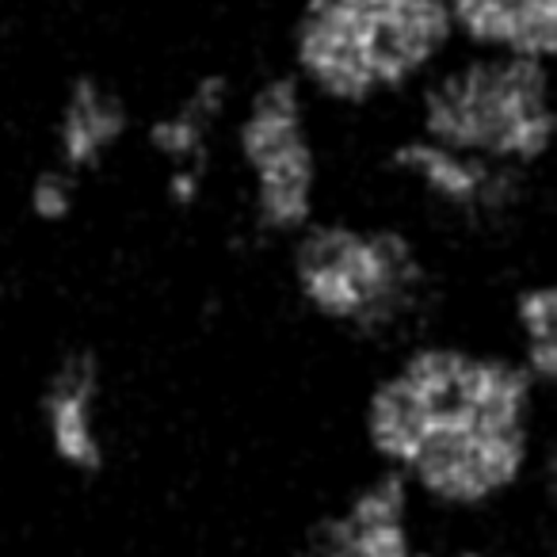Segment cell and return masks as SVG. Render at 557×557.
Segmentation results:
<instances>
[{"instance_id":"cell-5","label":"cell","mask_w":557,"mask_h":557,"mask_svg":"<svg viewBox=\"0 0 557 557\" xmlns=\"http://www.w3.org/2000/svg\"><path fill=\"white\" fill-rule=\"evenodd\" d=\"M233 149L248 184V214L263 237L295 240L318 222L321 157L310 92L290 73H271L245 96Z\"/></svg>"},{"instance_id":"cell-2","label":"cell","mask_w":557,"mask_h":557,"mask_svg":"<svg viewBox=\"0 0 557 557\" xmlns=\"http://www.w3.org/2000/svg\"><path fill=\"white\" fill-rule=\"evenodd\" d=\"M287 283L313 325L374 356L428 333L435 306L432 260L394 222L318 218L287 245Z\"/></svg>"},{"instance_id":"cell-4","label":"cell","mask_w":557,"mask_h":557,"mask_svg":"<svg viewBox=\"0 0 557 557\" xmlns=\"http://www.w3.org/2000/svg\"><path fill=\"white\" fill-rule=\"evenodd\" d=\"M417 134L500 169L531 172L557 146L554 70L470 50L420 85Z\"/></svg>"},{"instance_id":"cell-15","label":"cell","mask_w":557,"mask_h":557,"mask_svg":"<svg viewBox=\"0 0 557 557\" xmlns=\"http://www.w3.org/2000/svg\"><path fill=\"white\" fill-rule=\"evenodd\" d=\"M27 214L39 225H65L77 214L81 202V176L65 172L62 164L50 161L47 169H39L27 184Z\"/></svg>"},{"instance_id":"cell-6","label":"cell","mask_w":557,"mask_h":557,"mask_svg":"<svg viewBox=\"0 0 557 557\" xmlns=\"http://www.w3.org/2000/svg\"><path fill=\"white\" fill-rule=\"evenodd\" d=\"M108 359L92 344H65L32 389V440L42 466L70 485H96L115 462V405Z\"/></svg>"},{"instance_id":"cell-3","label":"cell","mask_w":557,"mask_h":557,"mask_svg":"<svg viewBox=\"0 0 557 557\" xmlns=\"http://www.w3.org/2000/svg\"><path fill=\"white\" fill-rule=\"evenodd\" d=\"M458 42L450 0H302L290 24V77L341 108L420 88Z\"/></svg>"},{"instance_id":"cell-10","label":"cell","mask_w":557,"mask_h":557,"mask_svg":"<svg viewBox=\"0 0 557 557\" xmlns=\"http://www.w3.org/2000/svg\"><path fill=\"white\" fill-rule=\"evenodd\" d=\"M134 126L131 103L108 81L81 73L70 81L54 115V164L85 180L115 157Z\"/></svg>"},{"instance_id":"cell-9","label":"cell","mask_w":557,"mask_h":557,"mask_svg":"<svg viewBox=\"0 0 557 557\" xmlns=\"http://www.w3.org/2000/svg\"><path fill=\"white\" fill-rule=\"evenodd\" d=\"M233 108V85L225 73H199L153 123L146 146L164 164V199L191 210L207 191L210 141Z\"/></svg>"},{"instance_id":"cell-8","label":"cell","mask_w":557,"mask_h":557,"mask_svg":"<svg viewBox=\"0 0 557 557\" xmlns=\"http://www.w3.org/2000/svg\"><path fill=\"white\" fill-rule=\"evenodd\" d=\"M389 172L424 195L435 210L466 225H496L527 199V172L500 169L424 134H409L389 149Z\"/></svg>"},{"instance_id":"cell-17","label":"cell","mask_w":557,"mask_h":557,"mask_svg":"<svg viewBox=\"0 0 557 557\" xmlns=\"http://www.w3.org/2000/svg\"><path fill=\"white\" fill-rule=\"evenodd\" d=\"M4 481H9V455H4V443H0V504H4Z\"/></svg>"},{"instance_id":"cell-12","label":"cell","mask_w":557,"mask_h":557,"mask_svg":"<svg viewBox=\"0 0 557 557\" xmlns=\"http://www.w3.org/2000/svg\"><path fill=\"white\" fill-rule=\"evenodd\" d=\"M508 344L557 420V271L527 278L508 302Z\"/></svg>"},{"instance_id":"cell-13","label":"cell","mask_w":557,"mask_h":557,"mask_svg":"<svg viewBox=\"0 0 557 557\" xmlns=\"http://www.w3.org/2000/svg\"><path fill=\"white\" fill-rule=\"evenodd\" d=\"M519 531H523L531 557H557V420L542 440L539 470H534Z\"/></svg>"},{"instance_id":"cell-1","label":"cell","mask_w":557,"mask_h":557,"mask_svg":"<svg viewBox=\"0 0 557 557\" xmlns=\"http://www.w3.org/2000/svg\"><path fill=\"white\" fill-rule=\"evenodd\" d=\"M554 412L504 341L420 333L351 397L359 466L386 473L432 531L519 527Z\"/></svg>"},{"instance_id":"cell-11","label":"cell","mask_w":557,"mask_h":557,"mask_svg":"<svg viewBox=\"0 0 557 557\" xmlns=\"http://www.w3.org/2000/svg\"><path fill=\"white\" fill-rule=\"evenodd\" d=\"M455 35L478 54L557 70V0H450Z\"/></svg>"},{"instance_id":"cell-7","label":"cell","mask_w":557,"mask_h":557,"mask_svg":"<svg viewBox=\"0 0 557 557\" xmlns=\"http://www.w3.org/2000/svg\"><path fill=\"white\" fill-rule=\"evenodd\" d=\"M432 523L386 473L359 466L333 488L278 557H417Z\"/></svg>"},{"instance_id":"cell-16","label":"cell","mask_w":557,"mask_h":557,"mask_svg":"<svg viewBox=\"0 0 557 557\" xmlns=\"http://www.w3.org/2000/svg\"><path fill=\"white\" fill-rule=\"evenodd\" d=\"M0 557H39V554H32L27 546H20V542H12V539L0 534Z\"/></svg>"},{"instance_id":"cell-14","label":"cell","mask_w":557,"mask_h":557,"mask_svg":"<svg viewBox=\"0 0 557 557\" xmlns=\"http://www.w3.org/2000/svg\"><path fill=\"white\" fill-rule=\"evenodd\" d=\"M417 557H531L519 527H478V531H432Z\"/></svg>"}]
</instances>
